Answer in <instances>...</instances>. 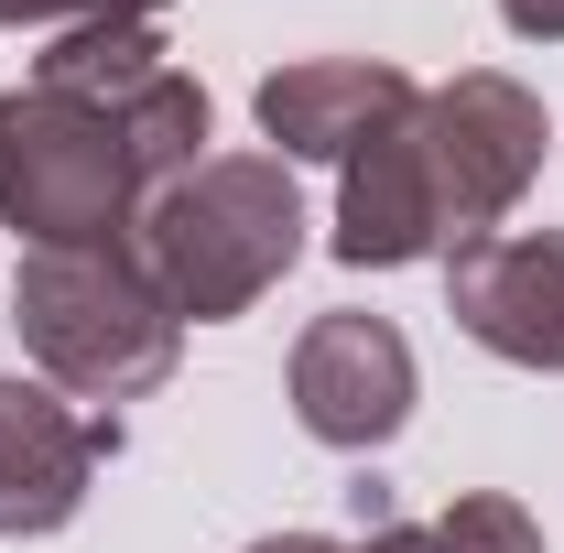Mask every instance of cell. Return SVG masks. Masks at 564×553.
Segmentation results:
<instances>
[{
  "label": "cell",
  "instance_id": "cell-1",
  "mask_svg": "<svg viewBox=\"0 0 564 553\" xmlns=\"http://www.w3.org/2000/svg\"><path fill=\"white\" fill-rule=\"evenodd\" d=\"M185 163H207V87L152 22H76L0 87V228L22 250L131 239Z\"/></svg>",
  "mask_w": 564,
  "mask_h": 553
},
{
  "label": "cell",
  "instance_id": "cell-2",
  "mask_svg": "<svg viewBox=\"0 0 564 553\" xmlns=\"http://www.w3.org/2000/svg\"><path fill=\"white\" fill-rule=\"evenodd\" d=\"M152 293L185 315V326H228L304 261V196H293V163L282 152H207L185 163L131 228Z\"/></svg>",
  "mask_w": 564,
  "mask_h": 553
},
{
  "label": "cell",
  "instance_id": "cell-3",
  "mask_svg": "<svg viewBox=\"0 0 564 553\" xmlns=\"http://www.w3.org/2000/svg\"><path fill=\"white\" fill-rule=\"evenodd\" d=\"M11 326L33 347V369L66 391V402H141L174 380L185 358V315L152 293L131 239L109 250H22L11 272Z\"/></svg>",
  "mask_w": 564,
  "mask_h": 553
},
{
  "label": "cell",
  "instance_id": "cell-4",
  "mask_svg": "<svg viewBox=\"0 0 564 553\" xmlns=\"http://www.w3.org/2000/svg\"><path fill=\"white\" fill-rule=\"evenodd\" d=\"M423 152H434V207H445V250L489 239L499 217L532 196L543 152H554V120L521 76L467 66L445 87H423Z\"/></svg>",
  "mask_w": 564,
  "mask_h": 553
},
{
  "label": "cell",
  "instance_id": "cell-5",
  "mask_svg": "<svg viewBox=\"0 0 564 553\" xmlns=\"http://www.w3.org/2000/svg\"><path fill=\"white\" fill-rule=\"evenodd\" d=\"M120 456V413L66 402L55 380L0 369V543H44L87 510L98 467Z\"/></svg>",
  "mask_w": 564,
  "mask_h": 553
},
{
  "label": "cell",
  "instance_id": "cell-6",
  "mask_svg": "<svg viewBox=\"0 0 564 553\" xmlns=\"http://www.w3.org/2000/svg\"><path fill=\"white\" fill-rule=\"evenodd\" d=\"M293 423L315 434V445H337V456H369V445H391L402 423H413V337L391 326V315H315L304 337H293Z\"/></svg>",
  "mask_w": 564,
  "mask_h": 553
},
{
  "label": "cell",
  "instance_id": "cell-7",
  "mask_svg": "<svg viewBox=\"0 0 564 553\" xmlns=\"http://www.w3.org/2000/svg\"><path fill=\"white\" fill-rule=\"evenodd\" d=\"M445 315L489 358L564 380V228H489L445 250Z\"/></svg>",
  "mask_w": 564,
  "mask_h": 553
},
{
  "label": "cell",
  "instance_id": "cell-8",
  "mask_svg": "<svg viewBox=\"0 0 564 553\" xmlns=\"http://www.w3.org/2000/svg\"><path fill=\"white\" fill-rule=\"evenodd\" d=\"M348 272H402L445 250V207H434V152H423V98L391 120L380 141H358L337 163V239Z\"/></svg>",
  "mask_w": 564,
  "mask_h": 553
},
{
  "label": "cell",
  "instance_id": "cell-9",
  "mask_svg": "<svg viewBox=\"0 0 564 553\" xmlns=\"http://www.w3.org/2000/svg\"><path fill=\"white\" fill-rule=\"evenodd\" d=\"M423 87L391 55H304V66H272L261 76V131L282 141V163H348L358 141H380Z\"/></svg>",
  "mask_w": 564,
  "mask_h": 553
},
{
  "label": "cell",
  "instance_id": "cell-10",
  "mask_svg": "<svg viewBox=\"0 0 564 553\" xmlns=\"http://www.w3.org/2000/svg\"><path fill=\"white\" fill-rule=\"evenodd\" d=\"M434 553H543V521H532L510 488H467V499H445Z\"/></svg>",
  "mask_w": 564,
  "mask_h": 553
},
{
  "label": "cell",
  "instance_id": "cell-11",
  "mask_svg": "<svg viewBox=\"0 0 564 553\" xmlns=\"http://www.w3.org/2000/svg\"><path fill=\"white\" fill-rule=\"evenodd\" d=\"M163 0H0V33H22V22H152Z\"/></svg>",
  "mask_w": 564,
  "mask_h": 553
},
{
  "label": "cell",
  "instance_id": "cell-12",
  "mask_svg": "<svg viewBox=\"0 0 564 553\" xmlns=\"http://www.w3.org/2000/svg\"><path fill=\"white\" fill-rule=\"evenodd\" d=\"M499 22H510L521 44H564V0H499Z\"/></svg>",
  "mask_w": 564,
  "mask_h": 553
},
{
  "label": "cell",
  "instance_id": "cell-13",
  "mask_svg": "<svg viewBox=\"0 0 564 553\" xmlns=\"http://www.w3.org/2000/svg\"><path fill=\"white\" fill-rule=\"evenodd\" d=\"M348 553H434V532H423V521H402V510H391V521H369V532H358Z\"/></svg>",
  "mask_w": 564,
  "mask_h": 553
},
{
  "label": "cell",
  "instance_id": "cell-14",
  "mask_svg": "<svg viewBox=\"0 0 564 553\" xmlns=\"http://www.w3.org/2000/svg\"><path fill=\"white\" fill-rule=\"evenodd\" d=\"M250 553H348V543H326V532H261Z\"/></svg>",
  "mask_w": 564,
  "mask_h": 553
}]
</instances>
